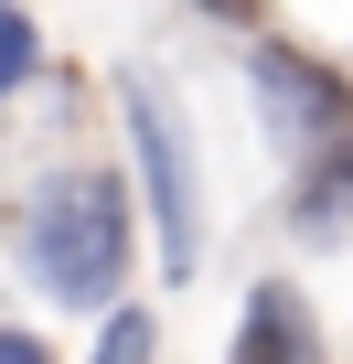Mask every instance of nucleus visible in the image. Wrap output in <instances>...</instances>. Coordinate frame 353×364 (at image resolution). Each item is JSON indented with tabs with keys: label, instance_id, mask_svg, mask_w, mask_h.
<instances>
[{
	"label": "nucleus",
	"instance_id": "1",
	"mask_svg": "<svg viewBox=\"0 0 353 364\" xmlns=\"http://www.w3.org/2000/svg\"><path fill=\"white\" fill-rule=\"evenodd\" d=\"M129 236H139V171H107V161H65L11 204V257L65 311H118L139 257Z\"/></svg>",
	"mask_w": 353,
	"mask_h": 364
},
{
	"label": "nucleus",
	"instance_id": "2",
	"mask_svg": "<svg viewBox=\"0 0 353 364\" xmlns=\"http://www.w3.org/2000/svg\"><path fill=\"white\" fill-rule=\"evenodd\" d=\"M118 118H129V161H139V193H150V225H161V268L193 279L204 268V204H193V150H183V118L150 75H118Z\"/></svg>",
	"mask_w": 353,
	"mask_h": 364
},
{
	"label": "nucleus",
	"instance_id": "3",
	"mask_svg": "<svg viewBox=\"0 0 353 364\" xmlns=\"http://www.w3.org/2000/svg\"><path fill=\"white\" fill-rule=\"evenodd\" d=\"M246 97H257V129L278 139L289 171L321 161L332 139H353V86H342L332 65L289 54V43H257V54H246Z\"/></svg>",
	"mask_w": 353,
	"mask_h": 364
},
{
	"label": "nucleus",
	"instance_id": "4",
	"mask_svg": "<svg viewBox=\"0 0 353 364\" xmlns=\"http://www.w3.org/2000/svg\"><path fill=\"white\" fill-rule=\"evenodd\" d=\"M225 364H321V332H310V300L289 279H257L246 289V321H236V353Z\"/></svg>",
	"mask_w": 353,
	"mask_h": 364
},
{
	"label": "nucleus",
	"instance_id": "5",
	"mask_svg": "<svg viewBox=\"0 0 353 364\" xmlns=\"http://www.w3.org/2000/svg\"><path fill=\"white\" fill-rule=\"evenodd\" d=\"M289 236H310V247L353 236V139H332L321 161L289 171Z\"/></svg>",
	"mask_w": 353,
	"mask_h": 364
},
{
	"label": "nucleus",
	"instance_id": "6",
	"mask_svg": "<svg viewBox=\"0 0 353 364\" xmlns=\"http://www.w3.org/2000/svg\"><path fill=\"white\" fill-rule=\"evenodd\" d=\"M33 75H43V33H33L22 0H0V97H22Z\"/></svg>",
	"mask_w": 353,
	"mask_h": 364
},
{
	"label": "nucleus",
	"instance_id": "7",
	"mask_svg": "<svg viewBox=\"0 0 353 364\" xmlns=\"http://www.w3.org/2000/svg\"><path fill=\"white\" fill-rule=\"evenodd\" d=\"M161 353V321L139 311V300H118L107 321H97V364H150Z\"/></svg>",
	"mask_w": 353,
	"mask_h": 364
},
{
	"label": "nucleus",
	"instance_id": "8",
	"mask_svg": "<svg viewBox=\"0 0 353 364\" xmlns=\"http://www.w3.org/2000/svg\"><path fill=\"white\" fill-rule=\"evenodd\" d=\"M0 364H54V353H43V332H11V321H0Z\"/></svg>",
	"mask_w": 353,
	"mask_h": 364
},
{
	"label": "nucleus",
	"instance_id": "9",
	"mask_svg": "<svg viewBox=\"0 0 353 364\" xmlns=\"http://www.w3.org/2000/svg\"><path fill=\"white\" fill-rule=\"evenodd\" d=\"M193 11H214V22H257V0H193Z\"/></svg>",
	"mask_w": 353,
	"mask_h": 364
}]
</instances>
